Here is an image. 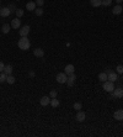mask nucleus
I'll use <instances>...</instances> for the list:
<instances>
[{
    "label": "nucleus",
    "mask_w": 123,
    "mask_h": 137,
    "mask_svg": "<svg viewBox=\"0 0 123 137\" xmlns=\"http://www.w3.org/2000/svg\"><path fill=\"white\" fill-rule=\"evenodd\" d=\"M35 14L37 15V16H42V15H43V10H42V8H37V9L35 10Z\"/></svg>",
    "instance_id": "b1692460"
},
{
    "label": "nucleus",
    "mask_w": 123,
    "mask_h": 137,
    "mask_svg": "<svg viewBox=\"0 0 123 137\" xmlns=\"http://www.w3.org/2000/svg\"><path fill=\"white\" fill-rule=\"evenodd\" d=\"M106 73H107V79H108L110 82H116L117 79H118V74L117 73H114V72H111V71H106Z\"/></svg>",
    "instance_id": "39448f33"
},
{
    "label": "nucleus",
    "mask_w": 123,
    "mask_h": 137,
    "mask_svg": "<svg viewBox=\"0 0 123 137\" xmlns=\"http://www.w3.org/2000/svg\"><path fill=\"white\" fill-rule=\"evenodd\" d=\"M21 26V21H20L19 17H15L12 21H11V27L12 28H20Z\"/></svg>",
    "instance_id": "ddd939ff"
},
{
    "label": "nucleus",
    "mask_w": 123,
    "mask_h": 137,
    "mask_svg": "<svg viewBox=\"0 0 123 137\" xmlns=\"http://www.w3.org/2000/svg\"><path fill=\"white\" fill-rule=\"evenodd\" d=\"M111 96L113 99H122L123 98V88H114L113 91H111Z\"/></svg>",
    "instance_id": "f03ea898"
},
{
    "label": "nucleus",
    "mask_w": 123,
    "mask_h": 137,
    "mask_svg": "<svg viewBox=\"0 0 123 137\" xmlns=\"http://www.w3.org/2000/svg\"><path fill=\"white\" fill-rule=\"evenodd\" d=\"M122 62H123V59H122Z\"/></svg>",
    "instance_id": "4c0bfd02"
},
{
    "label": "nucleus",
    "mask_w": 123,
    "mask_h": 137,
    "mask_svg": "<svg viewBox=\"0 0 123 137\" xmlns=\"http://www.w3.org/2000/svg\"><path fill=\"white\" fill-rule=\"evenodd\" d=\"M17 46H19L20 49H22V51H27V49H30V47H31V42H30V40L27 38V36H25V37H21L19 40Z\"/></svg>",
    "instance_id": "f257e3e1"
},
{
    "label": "nucleus",
    "mask_w": 123,
    "mask_h": 137,
    "mask_svg": "<svg viewBox=\"0 0 123 137\" xmlns=\"http://www.w3.org/2000/svg\"><path fill=\"white\" fill-rule=\"evenodd\" d=\"M101 1L102 0H90V4L94 8H99V6H101Z\"/></svg>",
    "instance_id": "aec40b11"
},
{
    "label": "nucleus",
    "mask_w": 123,
    "mask_h": 137,
    "mask_svg": "<svg viewBox=\"0 0 123 137\" xmlns=\"http://www.w3.org/2000/svg\"><path fill=\"white\" fill-rule=\"evenodd\" d=\"M4 68H5V64L3 62H0V72H4Z\"/></svg>",
    "instance_id": "2f4dec72"
},
{
    "label": "nucleus",
    "mask_w": 123,
    "mask_h": 137,
    "mask_svg": "<svg viewBox=\"0 0 123 137\" xmlns=\"http://www.w3.org/2000/svg\"><path fill=\"white\" fill-rule=\"evenodd\" d=\"M57 95H58L57 90H52V91H51V94H49V96H51V98H57Z\"/></svg>",
    "instance_id": "c85d7f7f"
},
{
    "label": "nucleus",
    "mask_w": 123,
    "mask_h": 137,
    "mask_svg": "<svg viewBox=\"0 0 123 137\" xmlns=\"http://www.w3.org/2000/svg\"><path fill=\"white\" fill-rule=\"evenodd\" d=\"M29 74H30V77H35V72H30Z\"/></svg>",
    "instance_id": "72a5a7b5"
},
{
    "label": "nucleus",
    "mask_w": 123,
    "mask_h": 137,
    "mask_svg": "<svg viewBox=\"0 0 123 137\" xmlns=\"http://www.w3.org/2000/svg\"><path fill=\"white\" fill-rule=\"evenodd\" d=\"M10 14H11V11H10V9L8 8V6L0 9V16H3V17H8Z\"/></svg>",
    "instance_id": "9d476101"
},
{
    "label": "nucleus",
    "mask_w": 123,
    "mask_h": 137,
    "mask_svg": "<svg viewBox=\"0 0 123 137\" xmlns=\"http://www.w3.org/2000/svg\"><path fill=\"white\" fill-rule=\"evenodd\" d=\"M102 88H104V90H106V91L111 93V91H113V89H114V83H113V82L106 80V82H104Z\"/></svg>",
    "instance_id": "20e7f679"
},
{
    "label": "nucleus",
    "mask_w": 123,
    "mask_h": 137,
    "mask_svg": "<svg viewBox=\"0 0 123 137\" xmlns=\"http://www.w3.org/2000/svg\"><path fill=\"white\" fill-rule=\"evenodd\" d=\"M114 1H116L118 5H121V3H123V0H114Z\"/></svg>",
    "instance_id": "473e14b6"
},
{
    "label": "nucleus",
    "mask_w": 123,
    "mask_h": 137,
    "mask_svg": "<svg viewBox=\"0 0 123 137\" xmlns=\"http://www.w3.org/2000/svg\"><path fill=\"white\" fill-rule=\"evenodd\" d=\"M0 3H1V0H0Z\"/></svg>",
    "instance_id": "c9c22d12"
},
{
    "label": "nucleus",
    "mask_w": 123,
    "mask_h": 137,
    "mask_svg": "<svg viewBox=\"0 0 123 137\" xmlns=\"http://www.w3.org/2000/svg\"><path fill=\"white\" fill-rule=\"evenodd\" d=\"M15 13H16V16H17V17H22V16H24V10H21V9H17L16 10V11H15Z\"/></svg>",
    "instance_id": "393cba45"
},
{
    "label": "nucleus",
    "mask_w": 123,
    "mask_h": 137,
    "mask_svg": "<svg viewBox=\"0 0 123 137\" xmlns=\"http://www.w3.org/2000/svg\"><path fill=\"white\" fill-rule=\"evenodd\" d=\"M49 105H52L53 108H58V106H59V100L56 99V98H52V99H51V104Z\"/></svg>",
    "instance_id": "412c9836"
},
{
    "label": "nucleus",
    "mask_w": 123,
    "mask_h": 137,
    "mask_svg": "<svg viewBox=\"0 0 123 137\" xmlns=\"http://www.w3.org/2000/svg\"><path fill=\"white\" fill-rule=\"evenodd\" d=\"M4 73L6 76H11V74H12V66H5Z\"/></svg>",
    "instance_id": "6ab92c4d"
},
{
    "label": "nucleus",
    "mask_w": 123,
    "mask_h": 137,
    "mask_svg": "<svg viewBox=\"0 0 123 137\" xmlns=\"http://www.w3.org/2000/svg\"><path fill=\"white\" fill-rule=\"evenodd\" d=\"M15 80H16V79H15V77L12 76V74H11V76H8V77H6V82H8L9 84H14Z\"/></svg>",
    "instance_id": "4be33fe9"
},
{
    "label": "nucleus",
    "mask_w": 123,
    "mask_h": 137,
    "mask_svg": "<svg viewBox=\"0 0 123 137\" xmlns=\"http://www.w3.org/2000/svg\"><path fill=\"white\" fill-rule=\"evenodd\" d=\"M16 1H19V0H16Z\"/></svg>",
    "instance_id": "e433bc0d"
},
{
    "label": "nucleus",
    "mask_w": 123,
    "mask_h": 137,
    "mask_svg": "<svg viewBox=\"0 0 123 137\" xmlns=\"http://www.w3.org/2000/svg\"><path fill=\"white\" fill-rule=\"evenodd\" d=\"M116 71H117V74H123V66H117V68H116Z\"/></svg>",
    "instance_id": "cd10ccee"
},
{
    "label": "nucleus",
    "mask_w": 123,
    "mask_h": 137,
    "mask_svg": "<svg viewBox=\"0 0 123 137\" xmlns=\"http://www.w3.org/2000/svg\"><path fill=\"white\" fill-rule=\"evenodd\" d=\"M19 33L21 37H25V36H27L30 33V26L29 25H25V26H22V27L19 30Z\"/></svg>",
    "instance_id": "423d86ee"
},
{
    "label": "nucleus",
    "mask_w": 123,
    "mask_h": 137,
    "mask_svg": "<svg viewBox=\"0 0 123 137\" xmlns=\"http://www.w3.org/2000/svg\"><path fill=\"white\" fill-rule=\"evenodd\" d=\"M85 119H86V114L84 113V111L79 110L78 114H76V121H79V122H84Z\"/></svg>",
    "instance_id": "0eeeda50"
},
{
    "label": "nucleus",
    "mask_w": 123,
    "mask_h": 137,
    "mask_svg": "<svg viewBox=\"0 0 123 137\" xmlns=\"http://www.w3.org/2000/svg\"><path fill=\"white\" fill-rule=\"evenodd\" d=\"M10 28H11V25H9V24H4L3 26H1V32L3 33H9L10 32Z\"/></svg>",
    "instance_id": "f3484780"
},
{
    "label": "nucleus",
    "mask_w": 123,
    "mask_h": 137,
    "mask_svg": "<svg viewBox=\"0 0 123 137\" xmlns=\"http://www.w3.org/2000/svg\"><path fill=\"white\" fill-rule=\"evenodd\" d=\"M74 71H75V68H74V66H73V64H68V66H65V68H64V72H65L66 76H70V74H73V73H74Z\"/></svg>",
    "instance_id": "9b49d317"
},
{
    "label": "nucleus",
    "mask_w": 123,
    "mask_h": 137,
    "mask_svg": "<svg viewBox=\"0 0 123 137\" xmlns=\"http://www.w3.org/2000/svg\"><path fill=\"white\" fill-rule=\"evenodd\" d=\"M111 3H112V0H102V1H101V5H102V6H110Z\"/></svg>",
    "instance_id": "bb28decb"
},
{
    "label": "nucleus",
    "mask_w": 123,
    "mask_h": 137,
    "mask_svg": "<svg viewBox=\"0 0 123 137\" xmlns=\"http://www.w3.org/2000/svg\"><path fill=\"white\" fill-rule=\"evenodd\" d=\"M39 104L42 106H47V105L51 104V98L49 96H42L41 100H39Z\"/></svg>",
    "instance_id": "f8f14e48"
},
{
    "label": "nucleus",
    "mask_w": 123,
    "mask_h": 137,
    "mask_svg": "<svg viewBox=\"0 0 123 137\" xmlns=\"http://www.w3.org/2000/svg\"><path fill=\"white\" fill-rule=\"evenodd\" d=\"M36 1H29L27 4H26V9L29 10V11H35L36 10Z\"/></svg>",
    "instance_id": "4468645a"
},
{
    "label": "nucleus",
    "mask_w": 123,
    "mask_h": 137,
    "mask_svg": "<svg viewBox=\"0 0 123 137\" xmlns=\"http://www.w3.org/2000/svg\"><path fill=\"white\" fill-rule=\"evenodd\" d=\"M113 117L116 120H118V121H123V109H119L117 111H114Z\"/></svg>",
    "instance_id": "6e6552de"
},
{
    "label": "nucleus",
    "mask_w": 123,
    "mask_h": 137,
    "mask_svg": "<svg viewBox=\"0 0 123 137\" xmlns=\"http://www.w3.org/2000/svg\"><path fill=\"white\" fill-rule=\"evenodd\" d=\"M43 4H44V0H36V5H38L39 8H42Z\"/></svg>",
    "instance_id": "7c9ffc66"
},
{
    "label": "nucleus",
    "mask_w": 123,
    "mask_h": 137,
    "mask_svg": "<svg viewBox=\"0 0 123 137\" xmlns=\"http://www.w3.org/2000/svg\"><path fill=\"white\" fill-rule=\"evenodd\" d=\"M99 80L101 82V83H104V82H106V80H108V79H107V73H106V72L100 73V74H99Z\"/></svg>",
    "instance_id": "a211bd4d"
},
{
    "label": "nucleus",
    "mask_w": 123,
    "mask_h": 137,
    "mask_svg": "<svg viewBox=\"0 0 123 137\" xmlns=\"http://www.w3.org/2000/svg\"><path fill=\"white\" fill-rule=\"evenodd\" d=\"M6 74H5L4 72H0V83H4V82H6Z\"/></svg>",
    "instance_id": "5701e85b"
},
{
    "label": "nucleus",
    "mask_w": 123,
    "mask_h": 137,
    "mask_svg": "<svg viewBox=\"0 0 123 137\" xmlns=\"http://www.w3.org/2000/svg\"><path fill=\"white\" fill-rule=\"evenodd\" d=\"M8 8L10 9V11H16V10H17V8H16V6H15L14 4H10L9 6H8Z\"/></svg>",
    "instance_id": "c756f323"
},
{
    "label": "nucleus",
    "mask_w": 123,
    "mask_h": 137,
    "mask_svg": "<svg viewBox=\"0 0 123 137\" xmlns=\"http://www.w3.org/2000/svg\"><path fill=\"white\" fill-rule=\"evenodd\" d=\"M122 8H123V3H122Z\"/></svg>",
    "instance_id": "f704fd0d"
},
{
    "label": "nucleus",
    "mask_w": 123,
    "mask_h": 137,
    "mask_svg": "<svg viewBox=\"0 0 123 137\" xmlns=\"http://www.w3.org/2000/svg\"><path fill=\"white\" fill-rule=\"evenodd\" d=\"M75 79H76V76L73 73V74H70V76L68 77V80H66V84H68V86H73L74 85V83H75Z\"/></svg>",
    "instance_id": "1a4fd4ad"
},
{
    "label": "nucleus",
    "mask_w": 123,
    "mask_h": 137,
    "mask_svg": "<svg viewBox=\"0 0 123 137\" xmlns=\"http://www.w3.org/2000/svg\"><path fill=\"white\" fill-rule=\"evenodd\" d=\"M33 54L36 57H41L42 58L44 56V51H43L42 48H36V49H33Z\"/></svg>",
    "instance_id": "dca6fc26"
},
{
    "label": "nucleus",
    "mask_w": 123,
    "mask_h": 137,
    "mask_svg": "<svg viewBox=\"0 0 123 137\" xmlns=\"http://www.w3.org/2000/svg\"><path fill=\"white\" fill-rule=\"evenodd\" d=\"M56 80H57L59 84H64V83H66V80H68V76L65 74V72L58 73L57 77H56Z\"/></svg>",
    "instance_id": "7ed1b4c3"
},
{
    "label": "nucleus",
    "mask_w": 123,
    "mask_h": 137,
    "mask_svg": "<svg viewBox=\"0 0 123 137\" xmlns=\"http://www.w3.org/2000/svg\"><path fill=\"white\" fill-rule=\"evenodd\" d=\"M123 11V8L122 6H121V5H116V6H114L113 9H112V14H114V15H119L121 14V13H122Z\"/></svg>",
    "instance_id": "2eb2a0df"
},
{
    "label": "nucleus",
    "mask_w": 123,
    "mask_h": 137,
    "mask_svg": "<svg viewBox=\"0 0 123 137\" xmlns=\"http://www.w3.org/2000/svg\"><path fill=\"white\" fill-rule=\"evenodd\" d=\"M81 103H75V104L73 105V109H75L76 111H79V110H81Z\"/></svg>",
    "instance_id": "a878e982"
}]
</instances>
